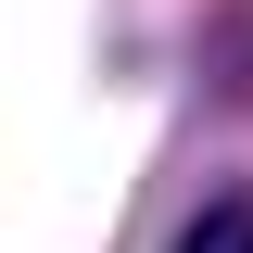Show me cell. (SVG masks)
Wrapping results in <instances>:
<instances>
[{
    "label": "cell",
    "mask_w": 253,
    "mask_h": 253,
    "mask_svg": "<svg viewBox=\"0 0 253 253\" xmlns=\"http://www.w3.org/2000/svg\"><path fill=\"white\" fill-rule=\"evenodd\" d=\"M177 253H253V190H228V203H203V215L177 228Z\"/></svg>",
    "instance_id": "6da1fadb"
}]
</instances>
